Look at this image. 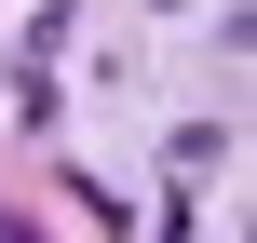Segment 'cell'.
Masks as SVG:
<instances>
[{"label":"cell","instance_id":"obj_2","mask_svg":"<svg viewBox=\"0 0 257 243\" xmlns=\"http://www.w3.org/2000/svg\"><path fill=\"white\" fill-rule=\"evenodd\" d=\"M0 243H41V230H27V216H14V203H0Z\"/></svg>","mask_w":257,"mask_h":243},{"label":"cell","instance_id":"obj_3","mask_svg":"<svg viewBox=\"0 0 257 243\" xmlns=\"http://www.w3.org/2000/svg\"><path fill=\"white\" fill-rule=\"evenodd\" d=\"M163 14H176V0H163Z\"/></svg>","mask_w":257,"mask_h":243},{"label":"cell","instance_id":"obj_1","mask_svg":"<svg viewBox=\"0 0 257 243\" xmlns=\"http://www.w3.org/2000/svg\"><path fill=\"white\" fill-rule=\"evenodd\" d=\"M163 176H176V189L230 176V122H176V135H163Z\"/></svg>","mask_w":257,"mask_h":243}]
</instances>
